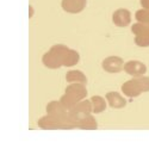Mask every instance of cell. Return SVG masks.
<instances>
[{"mask_svg":"<svg viewBox=\"0 0 149 149\" xmlns=\"http://www.w3.org/2000/svg\"><path fill=\"white\" fill-rule=\"evenodd\" d=\"M79 62V54L65 45H55L43 56V63L48 68H58L60 66H74Z\"/></svg>","mask_w":149,"mask_h":149,"instance_id":"1","label":"cell"},{"mask_svg":"<svg viewBox=\"0 0 149 149\" xmlns=\"http://www.w3.org/2000/svg\"><path fill=\"white\" fill-rule=\"evenodd\" d=\"M85 97H86V88L82 86V84L78 82L68 86L66 90V94L61 99V103L66 109H72Z\"/></svg>","mask_w":149,"mask_h":149,"instance_id":"2","label":"cell"},{"mask_svg":"<svg viewBox=\"0 0 149 149\" xmlns=\"http://www.w3.org/2000/svg\"><path fill=\"white\" fill-rule=\"evenodd\" d=\"M123 66L124 62L118 56H110L103 61V68L109 73H118L120 72Z\"/></svg>","mask_w":149,"mask_h":149,"instance_id":"3","label":"cell"},{"mask_svg":"<svg viewBox=\"0 0 149 149\" xmlns=\"http://www.w3.org/2000/svg\"><path fill=\"white\" fill-rule=\"evenodd\" d=\"M124 70L134 77H141L147 72V67L139 61H129L124 65Z\"/></svg>","mask_w":149,"mask_h":149,"instance_id":"4","label":"cell"},{"mask_svg":"<svg viewBox=\"0 0 149 149\" xmlns=\"http://www.w3.org/2000/svg\"><path fill=\"white\" fill-rule=\"evenodd\" d=\"M122 91H123V93L125 94V95L131 97V98H132V97H137V95H140V94L143 92V90L141 88L140 84L137 82V80H136V79L129 80V81H127L125 84H123Z\"/></svg>","mask_w":149,"mask_h":149,"instance_id":"5","label":"cell"},{"mask_svg":"<svg viewBox=\"0 0 149 149\" xmlns=\"http://www.w3.org/2000/svg\"><path fill=\"white\" fill-rule=\"evenodd\" d=\"M86 6V0H62V7L69 13H79Z\"/></svg>","mask_w":149,"mask_h":149,"instance_id":"6","label":"cell"},{"mask_svg":"<svg viewBox=\"0 0 149 149\" xmlns=\"http://www.w3.org/2000/svg\"><path fill=\"white\" fill-rule=\"evenodd\" d=\"M130 12L125 8H119L117 10L113 16H112V19H113V23L115 25L119 26V28H124L127 26L128 24L130 23Z\"/></svg>","mask_w":149,"mask_h":149,"instance_id":"7","label":"cell"},{"mask_svg":"<svg viewBox=\"0 0 149 149\" xmlns=\"http://www.w3.org/2000/svg\"><path fill=\"white\" fill-rule=\"evenodd\" d=\"M106 99L109 102V105L113 109H122L127 105V100L122 98V95L117 92H109L106 94Z\"/></svg>","mask_w":149,"mask_h":149,"instance_id":"8","label":"cell"},{"mask_svg":"<svg viewBox=\"0 0 149 149\" xmlns=\"http://www.w3.org/2000/svg\"><path fill=\"white\" fill-rule=\"evenodd\" d=\"M66 80L68 82H79L82 85L87 84V80H86L85 74L79 72V70H70L66 74Z\"/></svg>","mask_w":149,"mask_h":149,"instance_id":"9","label":"cell"},{"mask_svg":"<svg viewBox=\"0 0 149 149\" xmlns=\"http://www.w3.org/2000/svg\"><path fill=\"white\" fill-rule=\"evenodd\" d=\"M91 102H92V111L94 113H100L106 109V103H105V100L102 97L93 95Z\"/></svg>","mask_w":149,"mask_h":149,"instance_id":"10","label":"cell"},{"mask_svg":"<svg viewBox=\"0 0 149 149\" xmlns=\"http://www.w3.org/2000/svg\"><path fill=\"white\" fill-rule=\"evenodd\" d=\"M136 18H137L139 22H146V19H149V13L146 11H139L137 15H136Z\"/></svg>","mask_w":149,"mask_h":149,"instance_id":"11","label":"cell"}]
</instances>
